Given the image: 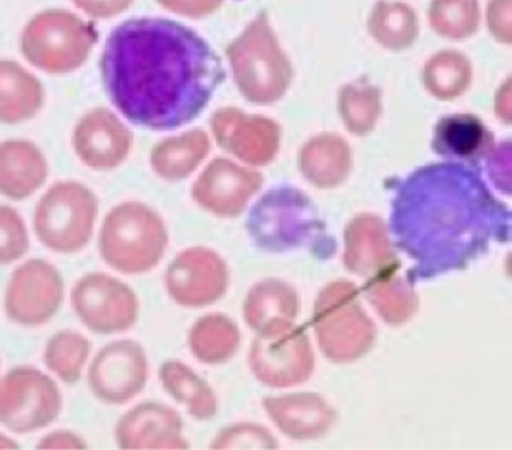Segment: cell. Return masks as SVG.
Returning a JSON list of instances; mask_svg holds the SVG:
<instances>
[{"mask_svg":"<svg viewBox=\"0 0 512 450\" xmlns=\"http://www.w3.org/2000/svg\"><path fill=\"white\" fill-rule=\"evenodd\" d=\"M399 266L400 263L375 274L365 284V295L370 305L375 306L376 313L384 322L394 327L407 324L420 306L413 287L397 274Z\"/></svg>","mask_w":512,"mask_h":450,"instance_id":"26","label":"cell"},{"mask_svg":"<svg viewBox=\"0 0 512 450\" xmlns=\"http://www.w3.org/2000/svg\"><path fill=\"white\" fill-rule=\"evenodd\" d=\"M213 130L220 145L248 164H266L276 151V130L271 122L223 111L215 114Z\"/></svg>","mask_w":512,"mask_h":450,"instance_id":"21","label":"cell"},{"mask_svg":"<svg viewBox=\"0 0 512 450\" xmlns=\"http://www.w3.org/2000/svg\"><path fill=\"white\" fill-rule=\"evenodd\" d=\"M44 85L15 61L0 60V124L31 121L44 106Z\"/></svg>","mask_w":512,"mask_h":450,"instance_id":"23","label":"cell"},{"mask_svg":"<svg viewBox=\"0 0 512 450\" xmlns=\"http://www.w3.org/2000/svg\"><path fill=\"white\" fill-rule=\"evenodd\" d=\"M247 231L258 249L284 254L317 241L324 226L314 202L300 189L284 186L256 201L248 213Z\"/></svg>","mask_w":512,"mask_h":450,"instance_id":"5","label":"cell"},{"mask_svg":"<svg viewBox=\"0 0 512 450\" xmlns=\"http://www.w3.org/2000/svg\"><path fill=\"white\" fill-rule=\"evenodd\" d=\"M212 449H277L274 434L258 423L242 422L226 426L216 434Z\"/></svg>","mask_w":512,"mask_h":450,"instance_id":"30","label":"cell"},{"mask_svg":"<svg viewBox=\"0 0 512 450\" xmlns=\"http://www.w3.org/2000/svg\"><path fill=\"white\" fill-rule=\"evenodd\" d=\"M101 76L114 108L149 130L180 129L207 108L224 81L212 47L165 18H135L112 31Z\"/></svg>","mask_w":512,"mask_h":450,"instance_id":"1","label":"cell"},{"mask_svg":"<svg viewBox=\"0 0 512 450\" xmlns=\"http://www.w3.org/2000/svg\"><path fill=\"white\" fill-rule=\"evenodd\" d=\"M263 409L280 433L293 441H312L332 430L336 409L320 394L293 393L266 396Z\"/></svg>","mask_w":512,"mask_h":450,"instance_id":"17","label":"cell"},{"mask_svg":"<svg viewBox=\"0 0 512 450\" xmlns=\"http://www.w3.org/2000/svg\"><path fill=\"white\" fill-rule=\"evenodd\" d=\"M37 447L39 449H87L88 444L80 434L60 430L40 439Z\"/></svg>","mask_w":512,"mask_h":450,"instance_id":"32","label":"cell"},{"mask_svg":"<svg viewBox=\"0 0 512 450\" xmlns=\"http://www.w3.org/2000/svg\"><path fill=\"white\" fill-rule=\"evenodd\" d=\"M63 394L50 375L16 367L0 378V425L16 434L44 430L60 417Z\"/></svg>","mask_w":512,"mask_h":450,"instance_id":"8","label":"cell"},{"mask_svg":"<svg viewBox=\"0 0 512 450\" xmlns=\"http://www.w3.org/2000/svg\"><path fill=\"white\" fill-rule=\"evenodd\" d=\"M248 367L261 385L292 388L308 382L314 372V353L301 327L255 335L248 351Z\"/></svg>","mask_w":512,"mask_h":450,"instance_id":"12","label":"cell"},{"mask_svg":"<svg viewBox=\"0 0 512 450\" xmlns=\"http://www.w3.org/2000/svg\"><path fill=\"white\" fill-rule=\"evenodd\" d=\"M119 449H188L181 415L162 402H141L127 410L114 426Z\"/></svg>","mask_w":512,"mask_h":450,"instance_id":"16","label":"cell"},{"mask_svg":"<svg viewBox=\"0 0 512 450\" xmlns=\"http://www.w3.org/2000/svg\"><path fill=\"white\" fill-rule=\"evenodd\" d=\"M71 306L85 329L96 335L124 334L140 318V298L127 282L95 271L77 279Z\"/></svg>","mask_w":512,"mask_h":450,"instance_id":"9","label":"cell"},{"mask_svg":"<svg viewBox=\"0 0 512 450\" xmlns=\"http://www.w3.org/2000/svg\"><path fill=\"white\" fill-rule=\"evenodd\" d=\"M207 151L208 138L204 133L189 132L156 146L151 156L152 169L164 180H183L196 170Z\"/></svg>","mask_w":512,"mask_h":450,"instance_id":"28","label":"cell"},{"mask_svg":"<svg viewBox=\"0 0 512 450\" xmlns=\"http://www.w3.org/2000/svg\"><path fill=\"white\" fill-rule=\"evenodd\" d=\"M64 292V279L58 268L32 258L10 276L5 289V314L18 326H44L61 310Z\"/></svg>","mask_w":512,"mask_h":450,"instance_id":"11","label":"cell"},{"mask_svg":"<svg viewBox=\"0 0 512 450\" xmlns=\"http://www.w3.org/2000/svg\"><path fill=\"white\" fill-rule=\"evenodd\" d=\"M132 146V132L106 108L88 111L72 132V148L77 159L95 172L116 170L127 161Z\"/></svg>","mask_w":512,"mask_h":450,"instance_id":"14","label":"cell"},{"mask_svg":"<svg viewBox=\"0 0 512 450\" xmlns=\"http://www.w3.org/2000/svg\"><path fill=\"white\" fill-rule=\"evenodd\" d=\"M48 162L39 146L29 140L0 143V194L12 201H24L45 185Z\"/></svg>","mask_w":512,"mask_h":450,"instance_id":"20","label":"cell"},{"mask_svg":"<svg viewBox=\"0 0 512 450\" xmlns=\"http://www.w3.org/2000/svg\"><path fill=\"white\" fill-rule=\"evenodd\" d=\"M100 215L98 197L79 181H58L34 210V233L55 254H79L92 241Z\"/></svg>","mask_w":512,"mask_h":450,"instance_id":"6","label":"cell"},{"mask_svg":"<svg viewBox=\"0 0 512 450\" xmlns=\"http://www.w3.org/2000/svg\"><path fill=\"white\" fill-rule=\"evenodd\" d=\"M240 329L226 314L210 313L197 319L189 329L192 356L205 366H221L231 361L240 348Z\"/></svg>","mask_w":512,"mask_h":450,"instance_id":"24","label":"cell"},{"mask_svg":"<svg viewBox=\"0 0 512 450\" xmlns=\"http://www.w3.org/2000/svg\"><path fill=\"white\" fill-rule=\"evenodd\" d=\"M263 185L260 173L229 161L208 165L192 188V199L200 209L218 218H237L247 210Z\"/></svg>","mask_w":512,"mask_h":450,"instance_id":"15","label":"cell"},{"mask_svg":"<svg viewBox=\"0 0 512 450\" xmlns=\"http://www.w3.org/2000/svg\"><path fill=\"white\" fill-rule=\"evenodd\" d=\"M92 359V343L76 330H60L50 337L44 350L47 369L66 385H76Z\"/></svg>","mask_w":512,"mask_h":450,"instance_id":"27","label":"cell"},{"mask_svg":"<svg viewBox=\"0 0 512 450\" xmlns=\"http://www.w3.org/2000/svg\"><path fill=\"white\" fill-rule=\"evenodd\" d=\"M0 449H18V442L5 434H0Z\"/></svg>","mask_w":512,"mask_h":450,"instance_id":"33","label":"cell"},{"mask_svg":"<svg viewBox=\"0 0 512 450\" xmlns=\"http://www.w3.org/2000/svg\"><path fill=\"white\" fill-rule=\"evenodd\" d=\"M432 148L448 162L477 164L493 151V135L479 117L453 114L440 119Z\"/></svg>","mask_w":512,"mask_h":450,"instance_id":"22","label":"cell"},{"mask_svg":"<svg viewBox=\"0 0 512 450\" xmlns=\"http://www.w3.org/2000/svg\"><path fill=\"white\" fill-rule=\"evenodd\" d=\"M164 217L151 205L125 201L114 205L98 230V254L104 265L125 276L154 270L167 252Z\"/></svg>","mask_w":512,"mask_h":450,"instance_id":"3","label":"cell"},{"mask_svg":"<svg viewBox=\"0 0 512 450\" xmlns=\"http://www.w3.org/2000/svg\"><path fill=\"white\" fill-rule=\"evenodd\" d=\"M85 375L88 390L96 401L106 406H124L146 388L148 354L136 340L119 338L96 351Z\"/></svg>","mask_w":512,"mask_h":450,"instance_id":"10","label":"cell"},{"mask_svg":"<svg viewBox=\"0 0 512 450\" xmlns=\"http://www.w3.org/2000/svg\"><path fill=\"white\" fill-rule=\"evenodd\" d=\"M312 327L325 358L336 364L357 361L376 340L375 324L360 305L359 290L343 279L320 290Z\"/></svg>","mask_w":512,"mask_h":450,"instance_id":"4","label":"cell"},{"mask_svg":"<svg viewBox=\"0 0 512 450\" xmlns=\"http://www.w3.org/2000/svg\"><path fill=\"white\" fill-rule=\"evenodd\" d=\"M300 297L295 287L282 279L256 282L245 295L242 316L255 335L274 334L295 324L300 314Z\"/></svg>","mask_w":512,"mask_h":450,"instance_id":"19","label":"cell"},{"mask_svg":"<svg viewBox=\"0 0 512 450\" xmlns=\"http://www.w3.org/2000/svg\"><path fill=\"white\" fill-rule=\"evenodd\" d=\"M391 233L412 258V278L463 270L511 236V212L469 165L429 164L410 173L392 201Z\"/></svg>","mask_w":512,"mask_h":450,"instance_id":"2","label":"cell"},{"mask_svg":"<svg viewBox=\"0 0 512 450\" xmlns=\"http://www.w3.org/2000/svg\"><path fill=\"white\" fill-rule=\"evenodd\" d=\"M343 263L360 278H372L399 265L389 241L388 226L375 213H360L344 230Z\"/></svg>","mask_w":512,"mask_h":450,"instance_id":"18","label":"cell"},{"mask_svg":"<svg viewBox=\"0 0 512 450\" xmlns=\"http://www.w3.org/2000/svg\"><path fill=\"white\" fill-rule=\"evenodd\" d=\"M29 250V233L13 207L0 204V266L12 265Z\"/></svg>","mask_w":512,"mask_h":450,"instance_id":"29","label":"cell"},{"mask_svg":"<svg viewBox=\"0 0 512 450\" xmlns=\"http://www.w3.org/2000/svg\"><path fill=\"white\" fill-rule=\"evenodd\" d=\"M159 380L167 394L186 407L191 417L205 422L218 412V398L212 386L184 362L170 359L159 369Z\"/></svg>","mask_w":512,"mask_h":450,"instance_id":"25","label":"cell"},{"mask_svg":"<svg viewBox=\"0 0 512 450\" xmlns=\"http://www.w3.org/2000/svg\"><path fill=\"white\" fill-rule=\"evenodd\" d=\"M95 28L68 10L37 13L21 33L20 49L34 68L48 74L76 71L95 47Z\"/></svg>","mask_w":512,"mask_h":450,"instance_id":"7","label":"cell"},{"mask_svg":"<svg viewBox=\"0 0 512 450\" xmlns=\"http://www.w3.org/2000/svg\"><path fill=\"white\" fill-rule=\"evenodd\" d=\"M133 0H72L77 9L95 20H108L128 9Z\"/></svg>","mask_w":512,"mask_h":450,"instance_id":"31","label":"cell"},{"mask_svg":"<svg viewBox=\"0 0 512 450\" xmlns=\"http://www.w3.org/2000/svg\"><path fill=\"white\" fill-rule=\"evenodd\" d=\"M164 284L176 305L199 310L220 302L228 292L231 273L228 263L215 250L189 247L168 265Z\"/></svg>","mask_w":512,"mask_h":450,"instance_id":"13","label":"cell"}]
</instances>
